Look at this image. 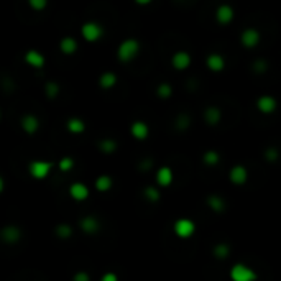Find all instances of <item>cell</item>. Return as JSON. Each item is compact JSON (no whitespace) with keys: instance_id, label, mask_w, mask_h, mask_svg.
Listing matches in <instances>:
<instances>
[{"instance_id":"1","label":"cell","mask_w":281,"mask_h":281,"mask_svg":"<svg viewBox=\"0 0 281 281\" xmlns=\"http://www.w3.org/2000/svg\"><path fill=\"white\" fill-rule=\"evenodd\" d=\"M140 53V43L135 38H125L117 48V58L120 63H132Z\"/></svg>"},{"instance_id":"2","label":"cell","mask_w":281,"mask_h":281,"mask_svg":"<svg viewBox=\"0 0 281 281\" xmlns=\"http://www.w3.org/2000/svg\"><path fill=\"white\" fill-rule=\"evenodd\" d=\"M53 170V163L46 160H33L28 163V173L33 179H46Z\"/></svg>"},{"instance_id":"3","label":"cell","mask_w":281,"mask_h":281,"mask_svg":"<svg viewBox=\"0 0 281 281\" xmlns=\"http://www.w3.org/2000/svg\"><path fill=\"white\" fill-rule=\"evenodd\" d=\"M230 278L232 281H255L258 275L255 273L254 268H250L245 263H235L230 268Z\"/></svg>"},{"instance_id":"4","label":"cell","mask_w":281,"mask_h":281,"mask_svg":"<svg viewBox=\"0 0 281 281\" xmlns=\"http://www.w3.org/2000/svg\"><path fill=\"white\" fill-rule=\"evenodd\" d=\"M81 35L87 43H96L104 36V28L96 22H86L81 26Z\"/></svg>"},{"instance_id":"5","label":"cell","mask_w":281,"mask_h":281,"mask_svg":"<svg viewBox=\"0 0 281 281\" xmlns=\"http://www.w3.org/2000/svg\"><path fill=\"white\" fill-rule=\"evenodd\" d=\"M173 230L179 238H189L193 237L196 233V224L191 221V219H178L175 222V226H173Z\"/></svg>"},{"instance_id":"6","label":"cell","mask_w":281,"mask_h":281,"mask_svg":"<svg viewBox=\"0 0 281 281\" xmlns=\"http://www.w3.org/2000/svg\"><path fill=\"white\" fill-rule=\"evenodd\" d=\"M260 40H261V35H260V31L256 30V28H245V30L242 31V35H240L242 45L248 50L256 48L258 43H260Z\"/></svg>"},{"instance_id":"7","label":"cell","mask_w":281,"mask_h":281,"mask_svg":"<svg viewBox=\"0 0 281 281\" xmlns=\"http://www.w3.org/2000/svg\"><path fill=\"white\" fill-rule=\"evenodd\" d=\"M276 107H278V102H276L273 96H268V94L260 96L258 101H256V109H258V112H261L263 115L273 114V112L276 110Z\"/></svg>"},{"instance_id":"8","label":"cell","mask_w":281,"mask_h":281,"mask_svg":"<svg viewBox=\"0 0 281 281\" xmlns=\"http://www.w3.org/2000/svg\"><path fill=\"white\" fill-rule=\"evenodd\" d=\"M229 179H230L232 184L235 186H242L248 181V171L243 165H235L230 168L229 171Z\"/></svg>"},{"instance_id":"9","label":"cell","mask_w":281,"mask_h":281,"mask_svg":"<svg viewBox=\"0 0 281 281\" xmlns=\"http://www.w3.org/2000/svg\"><path fill=\"white\" fill-rule=\"evenodd\" d=\"M171 66L176 71H184V69L191 66V54L187 51H176L171 56Z\"/></svg>"},{"instance_id":"10","label":"cell","mask_w":281,"mask_h":281,"mask_svg":"<svg viewBox=\"0 0 281 281\" xmlns=\"http://www.w3.org/2000/svg\"><path fill=\"white\" fill-rule=\"evenodd\" d=\"M233 17H235V10H233L229 3L219 5L217 10H215V20H217V23H221V25H229V23H232Z\"/></svg>"},{"instance_id":"11","label":"cell","mask_w":281,"mask_h":281,"mask_svg":"<svg viewBox=\"0 0 281 281\" xmlns=\"http://www.w3.org/2000/svg\"><path fill=\"white\" fill-rule=\"evenodd\" d=\"M69 196H71V199L77 201V203H82V201H86L89 198V194H91V191H89V187L84 184V182H73L71 186H69Z\"/></svg>"},{"instance_id":"12","label":"cell","mask_w":281,"mask_h":281,"mask_svg":"<svg viewBox=\"0 0 281 281\" xmlns=\"http://www.w3.org/2000/svg\"><path fill=\"white\" fill-rule=\"evenodd\" d=\"M130 133H132V137L135 140H138V142H143V140L148 138L150 127H148V124H145L143 120H135L133 124H132V127H130Z\"/></svg>"},{"instance_id":"13","label":"cell","mask_w":281,"mask_h":281,"mask_svg":"<svg viewBox=\"0 0 281 281\" xmlns=\"http://www.w3.org/2000/svg\"><path fill=\"white\" fill-rule=\"evenodd\" d=\"M0 237L8 245H13V243H17L22 238V230L17 226H5L0 232Z\"/></svg>"},{"instance_id":"14","label":"cell","mask_w":281,"mask_h":281,"mask_svg":"<svg viewBox=\"0 0 281 281\" xmlns=\"http://www.w3.org/2000/svg\"><path fill=\"white\" fill-rule=\"evenodd\" d=\"M154 179H156V184L160 187H168L171 186L173 179H175V175H173V170L170 166H161L160 170L156 171Z\"/></svg>"},{"instance_id":"15","label":"cell","mask_w":281,"mask_h":281,"mask_svg":"<svg viewBox=\"0 0 281 281\" xmlns=\"http://www.w3.org/2000/svg\"><path fill=\"white\" fill-rule=\"evenodd\" d=\"M79 227H81V230L84 233H87V235H92V233H97L101 229V224L97 221L94 215H87V217H82L81 222H79Z\"/></svg>"},{"instance_id":"16","label":"cell","mask_w":281,"mask_h":281,"mask_svg":"<svg viewBox=\"0 0 281 281\" xmlns=\"http://www.w3.org/2000/svg\"><path fill=\"white\" fill-rule=\"evenodd\" d=\"M205 64L212 73H221L226 68V59H224L222 54L219 53H210L207 58H205Z\"/></svg>"},{"instance_id":"17","label":"cell","mask_w":281,"mask_h":281,"mask_svg":"<svg viewBox=\"0 0 281 281\" xmlns=\"http://www.w3.org/2000/svg\"><path fill=\"white\" fill-rule=\"evenodd\" d=\"M23 132H26L28 135H33L38 132L40 128V120L36 119V115H31V114H26L22 117V122H20Z\"/></svg>"},{"instance_id":"18","label":"cell","mask_w":281,"mask_h":281,"mask_svg":"<svg viewBox=\"0 0 281 281\" xmlns=\"http://www.w3.org/2000/svg\"><path fill=\"white\" fill-rule=\"evenodd\" d=\"M25 63L28 66L35 68V69H40L45 66V56L36 50H30L25 53Z\"/></svg>"},{"instance_id":"19","label":"cell","mask_w":281,"mask_h":281,"mask_svg":"<svg viewBox=\"0 0 281 281\" xmlns=\"http://www.w3.org/2000/svg\"><path fill=\"white\" fill-rule=\"evenodd\" d=\"M222 119V112L219 107H215V105H209L207 109L204 110V120H205V124H209V125H212V127H215V125L221 122Z\"/></svg>"},{"instance_id":"20","label":"cell","mask_w":281,"mask_h":281,"mask_svg":"<svg viewBox=\"0 0 281 281\" xmlns=\"http://www.w3.org/2000/svg\"><path fill=\"white\" fill-rule=\"evenodd\" d=\"M79 48V43L76 41V38H73V36H64L63 40L59 41V50L63 54H74Z\"/></svg>"},{"instance_id":"21","label":"cell","mask_w":281,"mask_h":281,"mask_svg":"<svg viewBox=\"0 0 281 281\" xmlns=\"http://www.w3.org/2000/svg\"><path fill=\"white\" fill-rule=\"evenodd\" d=\"M66 128L69 133L77 135L86 130V124H84V120L79 119V117H71V119H68V122H66Z\"/></svg>"},{"instance_id":"22","label":"cell","mask_w":281,"mask_h":281,"mask_svg":"<svg viewBox=\"0 0 281 281\" xmlns=\"http://www.w3.org/2000/svg\"><path fill=\"white\" fill-rule=\"evenodd\" d=\"M117 81H119V77H117L115 73L105 71V73L101 74V77H99V86H101L102 89H112V87L117 86Z\"/></svg>"},{"instance_id":"23","label":"cell","mask_w":281,"mask_h":281,"mask_svg":"<svg viewBox=\"0 0 281 281\" xmlns=\"http://www.w3.org/2000/svg\"><path fill=\"white\" fill-rule=\"evenodd\" d=\"M207 205L214 210V212H222V210H226V201H224L222 196H219V194H210L207 198Z\"/></svg>"},{"instance_id":"24","label":"cell","mask_w":281,"mask_h":281,"mask_svg":"<svg viewBox=\"0 0 281 281\" xmlns=\"http://www.w3.org/2000/svg\"><path fill=\"white\" fill-rule=\"evenodd\" d=\"M112 186H114V181H112V178L109 175H101L96 179V189L99 191V193H107V191L112 189Z\"/></svg>"},{"instance_id":"25","label":"cell","mask_w":281,"mask_h":281,"mask_svg":"<svg viewBox=\"0 0 281 281\" xmlns=\"http://www.w3.org/2000/svg\"><path fill=\"white\" fill-rule=\"evenodd\" d=\"M203 161L205 166H217L221 163V154H219V152H215V150H207L203 156Z\"/></svg>"},{"instance_id":"26","label":"cell","mask_w":281,"mask_h":281,"mask_svg":"<svg viewBox=\"0 0 281 281\" xmlns=\"http://www.w3.org/2000/svg\"><path fill=\"white\" fill-rule=\"evenodd\" d=\"M117 147H119V145H117L115 140H112V138H104V140H101V142H99V150L105 154L115 153Z\"/></svg>"},{"instance_id":"27","label":"cell","mask_w":281,"mask_h":281,"mask_svg":"<svg viewBox=\"0 0 281 281\" xmlns=\"http://www.w3.org/2000/svg\"><path fill=\"white\" fill-rule=\"evenodd\" d=\"M143 196L147 198L150 203H158L161 199V193L158 187H153V186H147L143 191Z\"/></svg>"},{"instance_id":"28","label":"cell","mask_w":281,"mask_h":281,"mask_svg":"<svg viewBox=\"0 0 281 281\" xmlns=\"http://www.w3.org/2000/svg\"><path fill=\"white\" fill-rule=\"evenodd\" d=\"M229 254H230V247L227 245V243H219V245L214 247V256L219 260H224L227 258Z\"/></svg>"},{"instance_id":"29","label":"cell","mask_w":281,"mask_h":281,"mask_svg":"<svg viewBox=\"0 0 281 281\" xmlns=\"http://www.w3.org/2000/svg\"><path fill=\"white\" fill-rule=\"evenodd\" d=\"M156 94H158V97L163 101H166V99H170L171 97V94H173V87H171V84H168V82H161L160 86L156 87Z\"/></svg>"},{"instance_id":"30","label":"cell","mask_w":281,"mask_h":281,"mask_svg":"<svg viewBox=\"0 0 281 281\" xmlns=\"http://www.w3.org/2000/svg\"><path fill=\"white\" fill-rule=\"evenodd\" d=\"M54 233L59 238H69L73 235V227L69 224H59V226H56Z\"/></svg>"},{"instance_id":"31","label":"cell","mask_w":281,"mask_h":281,"mask_svg":"<svg viewBox=\"0 0 281 281\" xmlns=\"http://www.w3.org/2000/svg\"><path fill=\"white\" fill-rule=\"evenodd\" d=\"M59 84L58 82H53V81H50V82H46V86H45V92H46V97H50V99H56V97L59 96Z\"/></svg>"},{"instance_id":"32","label":"cell","mask_w":281,"mask_h":281,"mask_svg":"<svg viewBox=\"0 0 281 281\" xmlns=\"http://www.w3.org/2000/svg\"><path fill=\"white\" fill-rule=\"evenodd\" d=\"M189 125H191V119L187 114H181L176 119V128L178 130H186V128H189Z\"/></svg>"},{"instance_id":"33","label":"cell","mask_w":281,"mask_h":281,"mask_svg":"<svg viewBox=\"0 0 281 281\" xmlns=\"http://www.w3.org/2000/svg\"><path fill=\"white\" fill-rule=\"evenodd\" d=\"M58 166H59L61 171H71L74 168V160L71 156H64V158H61V160H59Z\"/></svg>"},{"instance_id":"34","label":"cell","mask_w":281,"mask_h":281,"mask_svg":"<svg viewBox=\"0 0 281 281\" xmlns=\"http://www.w3.org/2000/svg\"><path fill=\"white\" fill-rule=\"evenodd\" d=\"M28 5L36 12H41L48 7V0H28Z\"/></svg>"},{"instance_id":"35","label":"cell","mask_w":281,"mask_h":281,"mask_svg":"<svg viewBox=\"0 0 281 281\" xmlns=\"http://www.w3.org/2000/svg\"><path fill=\"white\" fill-rule=\"evenodd\" d=\"M265 154H266V158H268L270 161H275V160H278V150H275V148H268L265 152Z\"/></svg>"},{"instance_id":"36","label":"cell","mask_w":281,"mask_h":281,"mask_svg":"<svg viewBox=\"0 0 281 281\" xmlns=\"http://www.w3.org/2000/svg\"><path fill=\"white\" fill-rule=\"evenodd\" d=\"M74 281H91V276L84 271H79V273L74 275Z\"/></svg>"},{"instance_id":"37","label":"cell","mask_w":281,"mask_h":281,"mask_svg":"<svg viewBox=\"0 0 281 281\" xmlns=\"http://www.w3.org/2000/svg\"><path fill=\"white\" fill-rule=\"evenodd\" d=\"M255 71L256 73H265L266 71V63H265V61H256V63H255Z\"/></svg>"},{"instance_id":"38","label":"cell","mask_w":281,"mask_h":281,"mask_svg":"<svg viewBox=\"0 0 281 281\" xmlns=\"http://www.w3.org/2000/svg\"><path fill=\"white\" fill-rule=\"evenodd\" d=\"M119 278H117L115 273H105L104 276H102V281H117Z\"/></svg>"},{"instance_id":"39","label":"cell","mask_w":281,"mask_h":281,"mask_svg":"<svg viewBox=\"0 0 281 281\" xmlns=\"http://www.w3.org/2000/svg\"><path fill=\"white\" fill-rule=\"evenodd\" d=\"M135 2H137L138 5H150V3H152L153 0H135Z\"/></svg>"}]
</instances>
